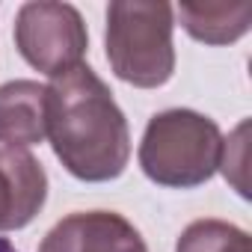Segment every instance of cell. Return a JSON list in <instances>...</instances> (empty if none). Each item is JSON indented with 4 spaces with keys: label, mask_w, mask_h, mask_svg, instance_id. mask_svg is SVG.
Wrapping results in <instances>:
<instances>
[{
    "label": "cell",
    "mask_w": 252,
    "mask_h": 252,
    "mask_svg": "<svg viewBox=\"0 0 252 252\" xmlns=\"http://www.w3.org/2000/svg\"><path fill=\"white\" fill-rule=\"evenodd\" d=\"M220 152L222 134L214 119L187 107H172L149 119L137 158L149 181L172 190H193L214 178Z\"/></svg>",
    "instance_id": "cell-2"
},
{
    "label": "cell",
    "mask_w": 252,
    "mask_h": 252,
    "mask_svg": "<svg viewBox=\"0 0 252 252\" xmlns=\"http://www.w3.org/2000/svg\"><path fill=\"white\" fill-rule=\"evenodd\" d=\"M48 199V172L27 149H0V231L36 220Z\"/></svg>",
    "instance_id": "cell-6"
},
{
    "label": "cell",
    "mask_w": 252,
    "mask_h": 252,
    "mask_svg": "<svg viewBox=\"0 0 252 252\" xmlns=\"http://www.w3.org/2000/svg\"><path fill=\"white\" fill-rule=\"evenodd\" d=\"M45 86L39 80L0 83V143L3 149H30L45 143Z\"/></svg>",
    "instance_id": "cell-7"
},
{
    "label": "cell",
    "mask_w": 252,
    "mask_h": 252,
    "mask_svg": "<svg viewBox=\"0 0 252 252\" xmlns=\"http://www.w3.org/2000/svg\"><path fill=\"white\" fill-rule=\"evenodd\" d=\"M15 48L36 71L54 80L83 65L89 33L83 15L71 3L33 0L15 15Z\"/></svg>",
    "instance_id": "cell-4"
},
{
    "label": "cell",
    "mask_w": 252,
    "mask_h": 252,
    "mask_svg": "<svg viewBox=\"0 0 252 252\" xmlns=\"http://www.w3.org/2000/svg\"><path fill=\"white\" fill-rule=\"evenodd\" d=\"M45 128L57 160L80 181H113L131 160L128 119L86 63L45 86Z\"/></svg>",
    "instance_id": "cell-1"
},
{
    "label": "cell",
    "mask_w": 252,
    "mask_h": 252,
    "mask_svg": "<svg viewBox=\"0 0 252 252\" xmlns=\"http://www.w3.org/2000/svg\"><path fill=\"white\" fill-rule=\"evenodd\" d=\"M181 27L205 45H231L249 33L252 3H181L178 9Z\"/></svg>",
    "instance_id": "cell-8"
},
{
    "label": "cell",
    "mask_w": 252,
    "mask_h": 252,
    "mask_svg": "<svg viewBox=\"0 0 252 252\" xmlns=\"http://www.w3.org/2000/svg\"><path fill=\"white\" fill-rule=\"evenodd\" d=\"M175 9L169 3L116 0L107 9V63L113 74L137 89H158L175 71Z\"/></svg>",
    "instance_id": "cell-3"
},
{
    "label": "cell",
    "mask_w": 252,
    "mask_h": 252,
    "mask_svg": "<svg viewBox=\"0 0 252 252\" xmlns=\"http://www.w3.org/2000/svg\"><path fill=\"white\" fill-rule=\"evenodd\" d=\"M175 252H252V243L249 234L234 222L196 220L181 231Z\"/></svg>",
    "instance_id": "cell-9"
},
{
    "label": "cell",
    "mask_w": 252,
    "mask_h": 252,
    "mask_svg": "<svg viewBox=\"0 0 252 252\" xmlns=\"http://www.w3.org/2000/svg\"><path fill=\"white\" fill-rule=\"evenodd\" d=\"M0 252H18V249H12V243H9V240L0 237Z\"/></svg>",
    "instance_id": "cell-10"
},
{
    "label": "cell",
    "mask_w": 252,
    "mask_h": 252,
    "mask_svg": "<svg viewBox=\"0 0 252 252\" xmlns=\"http://www.w3.org/2000/svg\"><path fill=\"white\" fill-rule=\"evenodd\" d=\"M39 252H149V246L116 211H74L42 237Z\"/></svg>",
    "instance_id": "cell-5"
}]
</instances>
